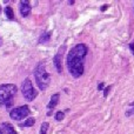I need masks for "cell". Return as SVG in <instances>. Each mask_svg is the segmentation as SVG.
Returning a JSON list of instances; mask_svg holds the SVG:
<instances>
[{"mask_svg":"<svg viewBox=\"0 0 134 134\" xmlns=\"http://www.w3.org/2000/svg\"><path fill=\"white\" fill-rule=\"evenodd\" d=\"M19 11H20L21 15H23L24 18H26V16H28L31 14L32 6H31V4L28 1L24 0V1H20V4H19Z\"/></svg>","mask_w":134,"mask_h":134,"instance_id":"7","label":"cell"},{"mask_svg":"<svg viewBox=\"0 0 134 134\" xmlns=\"http://www.w3.org/2000/svg\"><path fill=\"white\" fill-rule=\"evenodd\" d=\"M0 13H1V7H0Z\"/></svg>","mask_w":134,"mask_h":134,"instance_id":"20","label":"cell"},{"mask_svg":"<svg viewBox=\"0 0 134 134\" xmlns=\"http://www.w3.org/2000/svg\"><path fill=\"white\" fill-rule=\"evenodd\" d=\"M102 87H104V83H99V85H98V90H99V91H101L102 90Z\"/></svg>","mask_w":134,"mask_h":134,"instance_id":"16","label":"cell"},{"mask_svg":"<svg viewBox=\"0 0 134 134\" xmlns=\"http://www.w3.org/2000/svg\"><path fill=\"white\" fill-rule=\"evenodd\" d=\"M31 113V109L30 107L27 106V105H24V106H19L16 107V108H13L11 112H9V116H11V119H13V120H23V119H25L26 116H28Z\"/></svg>","mask_w":134,"mask_h":134,"instance_id":"5","label":"cell"},{"mask_svg":"<svg viewBox=\"0 0 134 134\" xmlns=\"http://www.w3.org/2000/svg\"><path fill=\"white\" fill-rule=\"evenodd\" d=\"M1 131L4 132V134H16V131L14 130L13 125H11L9 122H2Z\"/></svg>","mask_w":134,"mask_h":134,"instance_id":"9","label":"cell"},{"mask_svg":"<svg viewBox=\"0 0 134 134\" xmlns=\"http://www.w3.org/2000/svg\"><path fill=\"white\" fill-rule=\"evenodd\" d=\"M130 47H131V49H132V52H133V54H134V41L130 45Z\"/></svg>","mask_w":134,"mask_h":134,"instance_id":"17","label":"cell"},{"mask_svg":"<svg viewBox=\"0 0 134 134\" xmlns=\"http://www.w3.org/2000/svg\"><path fill=\"white\" fill-rule=\"evenodd\" d=\"M88 53L85 44H78L69 51L67 55V68L74 78H80L83 74V61Z\"/></svg>","mask_w":134,"mask_h":134,"instance_id":"1","label":"cell"},{"mask_svg":"<svg viewBox=\"0 0 134 134\" xmlns=\"http://www.w3.org/2000/svg\"><path fill=\"white\" fill-rule=\"evenodd\" d=\"M59 99H60V94H59V93H55V94H53L51 97V100H49L48 105H47V109H48L47 115H51V111L57 106V105H58Z\"/></svg>","mask_w":134,"mask_h":134,"instance_id":"8","label":"cell"},{"mask_svg":"<svg viewBox=\"0 0 134 134\" xmlns=\"http://www.w3.org/2000/svg\"><path fill=\"white\" fill-rule=\"evenodd\" d=\"M35 124V119L34 118H30V119H26V121H24V122L19 124V127L24 128V127H31V126H33Z\"/></svg>","mask_w":134,"mask_h":134,"instance_id":"10","label":"cell"},{"mask_svg":"<svg viewBox=\"0 0 134 134\" xmlns=\"http://www.w3.org/2000/svg\"><path fill=\"white\" fill-rule=\"evenodd\" d=\"M51 34H52L51 32H46V33H44V34H41L40 35V38H39V44L48 42L49 39H51Z\"/></svg>","mask_w":134,"mask_h":134,"instance_id":"11","label":"cell"},{"mask_svg":"<svg viewBox=\"0 0 134 134\" xmlns=\"http://www.w3.org/2000/svg\"><path fill=\"white\" fill-rule=\"evenodd\" d=\"M0 134H4V132L1 131V128H0Z\"/></svg>","mask_w":134,"mask_h":134,"instance_id":"19","label":"cell"},{"mask_svg":"<svg viewBox=\"0 0 134 134\" xmlns=\"http://www.w3.org/2000/svg\"><path fill=\"white\" fill-rule=\"evenodd\" d=\"M65 49H66V46H63L60 49H59L58 53L55 54V57L53 58L54 66H55L57 71H58L59 73L63 72V54H64V52H65Z\"/></svg>","mask_w":134,"mask_h":134,"instance_id":"6","label":"cell"},{"mask_svg":"<svg viewBox=\"0 0 134 134\" xmlns=\"http://www.w3.org/2000/svg\"><path fill=\"white\" fill-rule=\"evenodd\" d=\"M5 14H6L7 19H9V20H13L14 19V12L12 9V7H9V6L5 7Z\"/></svg>","mask_w":134,"mask_h":134,"instance_id":"12","label":"cell"},{"mask_svg":"<svg viewBox=\"0 0 134 134\" xmlns=\"http://www.w3.org/2000/svg\"><path fill=\"white\" fill-rule=\"evenodd\" d=\"M16 86L14 83H4L0 85V106L9 108L13 104V98L16 94Z\"/></svg>","mask_w":134,"mask_h":134,"instance_id":"3","label":"cell"},{"mask_svg":"<svg viewBox=\"0 0 134 134\" xmlns=\"http://www.w3.org/2000/svg\"><path fill=\"white\" fill-rule=\"evenodd\" d=\"M21 93H23L24 98L28 101H33V100L37 98L38 95V91H35V88L33 87V83L31 81L30 78H26L23 81V85H21Z\"/></svg>","mask_w":134,"mask_h":134,"instance_id":"4","label":"cell"},{"mask_svg":"<svg viewBox=\"0 0 134 134\" xmlns=\"http://www.w3.org/2000/svg\"><path fill=\"white\" fill-rule=\"evenodd\" d=\"M34 78L38 87L41 91H45L51 82V74L46 71V63L40 61L34 69Z\"/></svg>","mask_w":134,"mask_h":134,"instance_id":"2","label":"cell"},{"mask_svg":"<svg viewBox=\"0 0 134 134\" xmlns=\"http://www.w3.org/2000/svg\"><path fill=\"white\" fill-rule=\"evenodd\" d=\"M64 118H65V113H64V112H57V114H55L57 121H61Z\"/></svg>","mask_w":134,"mask_h":134,"instance_id":"14","label":"cell"},{"mask_svg":"<svg viewBox=\"0 0 134 134\" xmlns=\"http://www.w3.org/2000/svg\"><path fill=\"white\" fill-rule=\"evenodd\" d=\"M48 127H49L48 122H42L41 127H40V134H47V130H48Z\"/></svg>","mask_w":134,"mask_h":134,"instance_id":"13","label":"cell"},{"mask_svg":"<svg viewBox=\"0 0 134 134\" xmlns=\"http://www.w3.org/2000/svg\"><path fill=\"white\" fill-rule=\"evenodd\" d=\"M107 7H108V5H104V7H102V8H101V11H105V9H106Z\"/></svg>","mask_w":134,"mask_h":134,"instance_id":"18","label":"cell"},{"mask_svg":"<svg viewBox=\"0 0 134 134\" xmlns=\"http://www.w3.org/2000/svg\"><path fill=\"white\" fill-rule=\"evenodd\" d=\"M111 88H112V86H108V87H106L104 90V97L105 98H107V95H108V93H109V91H111Z\"/></svg>","mask_w":134,"mask_h":134,"instance_id":"15","label":"cell"},{"mask_svg":"<svg viewBox=\"0 0 134 134\" xmlns=\"http://www.w3.org/2000/svg\"><path fill=\"white\" fill-rule=\"evenodd\" d=\"M0 45H1V40H0Z\"/></svg>","mask_w":134,"mask_h":134,"instance_id":"21","label":"cell"}]
</instances>
